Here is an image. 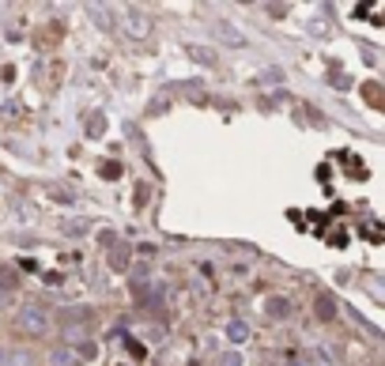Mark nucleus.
<instances>
[{
	"mask_svg": "<svg viewBox=\"0 0 385 366\" xmlns=\"http://www.w3.org/2000/svg\"><path fill=\"white\" fill-rule=\"evenodd\" d=\"M347 15H351L355 27H366V31L385 38V4H355V8H347Z\"/></svg>",
	"mask_w": 385,
	"mask_h": 366,
	"instance_id": "1",
	"label": "nucleus"
},
{
	"mask_svg": "<svg viewBox=\"0 0 385 366\" xmlns=\"http://www.w3.org/2000/svg\"><path fill=\"white\" fill-rule=\"evenodd\" d=\"M20 328L31 336H45L50 332V314H45L42 306H23L20 309Z\"/></svg>",
	"mask_w": 385,
	"mask_h": 366,
	"instance_id": "2",
	"label": "nucleus"
},
{
	"mask_svg": "<svg viewBox=\"0 0 385 366\" xmlns=\"http://www.w3.org/2000/svg\"><path fill=\"white\" fill-rule=\"evenodd\" d=\"M121 27H125L129 38H147V34H152V20H147L144 12H125Z\"/></svg>",
	"mask_w": 385,
	"mask_h": 366,
	"instance_id": "3",
	"label": "nucleus"
},
{
	"mask_svg": "<svg viewBox=\"0 0 385 366\" xmlns=\"http://www.w3.org/2000/svg\"><path fill=\"white\" fill-rule=\"evenodd\" d=\"M212 27H215V34H219V38H227V42H234V45L242 42V34L234 31V27H231L227 20H212Z\"/></svg>",
	"mask_w": 385,
	"mask_h": 366,
	"instance_id": "4",
	"label": "nucleus"
},
{
	"mask_svg": "<svg viewBox=\"0 0 385 366\" xmlns=\"http://www.w3.org/2000/svg\"><path fill=\"white\" fill-rule=\"evenodd\" d=\"M87 133H91V136H102V133H106V117L95 114V117L87 121Z\"/></svg>",
	"mask_w": 385,
	"mask_h": 366,
	"instance_id": "5",
	"label": "nucleus"
},
{
	"mask_svg": "<svg viewBox=\"0 0 385 366\" xmlns=\"http://www.w3.org/2000/svg\"><path fill=\"white\" fill-rule=\"evenodd\" d=\"M76 359H72V351H53V366H72Z\"/></svg>",
	"mask_w": 385,
	"mask_h": 366,
	"instance_id": "6",
	"label": "nucleus"
},
{
	"mask_svg": "<svg viewBox=\"0 0 385 366\" xmlns=\"http://www.w3.org/2000/svg\"><path fill=\"white\" fill-rule=\"evenodd\" d=\"M227 336H231V340H246V325H242V321H234V325L227 328Z\"/></svg>",
	"mask_w": 385,
	"mask_h": 366,
	"instance_id": "7",
	"label": "nucleus"
},
{
	"mask_svg": "<svg viewBox=\"0 0 385 366\" xmlns=\"http://www.w3.org/2000/svg\"><path fill=\"white\" fill-rule=\"evenodd\" d=\"M268 314L284 317V314H287V302H284V298H272V302H268Z\"/></svg>",
	"mask_w": 385,
	"mask_h": 366,
	"instance_id": "8",
	"label": "nucleus"
},
{
	"mask_svg": "<svg viewBox=\"0 0 385 366\" xmlns=\"http://www.w3.org/2000/svg\"><path fill=\"white\" fill-rule=\"evenodd\" d=\"M189 53H193V61H208L212 64V53H204L201 45H189Z\"/></svg>",
	"mask_w": 385,
	"mask_h": 366,
	"instance_id": "9",
	"label": "nucleus"
},
{
	"mask_svg": "<svg viewBox=\"0 0 385 366\" xmlns=\"http://www.w3.org/2000/svg\"><path fill=\"white\" fill-rule=\"evenodd\" d=\"M102 174H106V177H117L121 166H117V163H106V166H102Z\"/></svg>",
	"mask_w": 385,
	"mask_h": 366,
	"instance_id": "10",
	"label": "nucleus"
}]
</instances>
